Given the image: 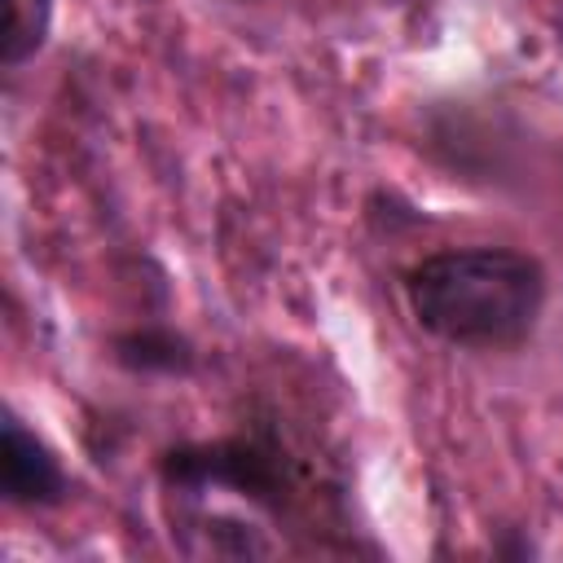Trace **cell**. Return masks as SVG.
<instances>
[{"label":"cell","instance_id":"cell-1","mask_svg":"<svg viewBox=\"0 0 563 563\" xmlns=\"http://www.w3.org/2000/svg\"><path fill=\"white\" fill-rule=\"evenodd\" d=\"M413 321L453 347L497 352L523 343L545 308V268L515 246H453L405 273Z\"/></svg>","mask_w":563,"mask_h":563},{"label":"cell","instance_id":"cell-2","mask_svg":"<svg viewBox=\"0 0 563 563\" xmlns=\"http://www.w3.org/2000/svg\"><path fill=\"white\" fill-rule=\"evenodd\" d=\"M158 479L176 497L233 493L273 519H290L308 497L303 466L273 422H251L233 435L176 444L158 457Z\"/></svg>","mask_w":563,"mask_h":563},{"label":"cell","instance_id":"cell-3","mask_svg":"<svg viewBox=\"0 0 563 563\" xmlns=\"http://www.w3.org/2000/svg\"><path fill=\"white\" fill-rule=\"evenodd\" d=\"M0 453H4V484H0V493H4L9 506L44 510V506H62L66 501L70 479H66L57 453L13 409H4Z\"/></svg>","mask_w":563,"mask_h":563},{"label":"cell","instance_id":"cell-4","mask_svg":"<svg viewBox=\"0 0 563 563\" xmlns=\"http://www.w3.org/2000/svg\"><path fill=\"white\" fill-rule=\"evenodd\" d=\"M114 361L132 374H189L194 369V343L185 334H176L172 325H132L123 334H114Z\"/></svg>","mask_w":563,"mask_h":563},{"label":"cell","instance_id":"cell-5","mask_svg":"<svg viewBox=\"0 0 563 563\" xmlns=\"http://www.w3.org/2000/svg\"><path fill=\"white\" fill-rule=\"evenodd\" d=\"M53 26V0H4V35H0V62L4 70H18L31 62Z\"/></svg>","mask_w":563,"mask_h":563},{"label":"cell","instance_id":"cell-6","mask_svg":"<svg viewBox=\"0 0 563 563\" xmlns=\"http://www.w3.org/2000/svg\"><path fill=\"white\" fill-rule=\"evenodd\" d=\"M396 4H422V0H396Z\"/></svg>","mask_w":563,"mask_h":563}]
</instances>
